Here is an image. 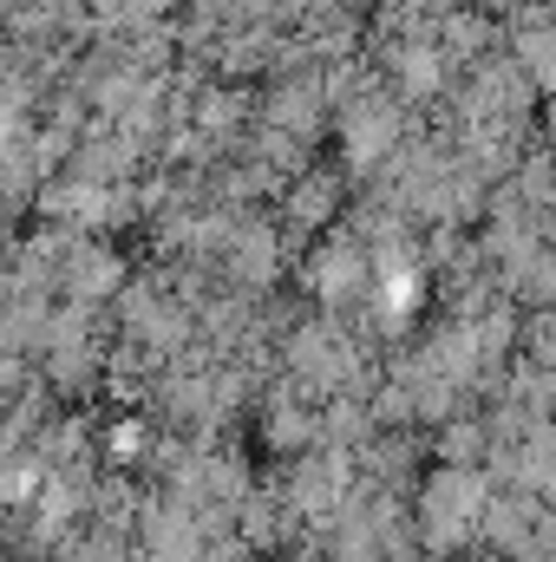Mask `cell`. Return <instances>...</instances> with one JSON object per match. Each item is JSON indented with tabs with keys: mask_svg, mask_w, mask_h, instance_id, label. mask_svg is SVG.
I'll return each instance as SVG.
<instances>
[{
	"mask_svg": "<svg viewBox=\"0 0 556 562\" xmlns=\"http://www.w3.org/2000/svg\"><path fill=\"white\" fill-rule=\"evenodd\" d=\"M485 504H491V477H485V471H452V464H438V471L425 477V491H419V530L413 537L432 557L465 550V543L478 537Z\"/></svg>",
	"mask_w": 556,
	"mask_h": 562,
	"instance_id": "1",
	"label": "cell"
},
{
	"mask_svg": "<svg viewBox=\"0 0 556 562\" xmlns=\"http://www.w3.org/2000/svg\"><path fill=\"white\" fill-rule=\"evenodd\" d=\"M341 144H347V170L354 177H374L407 144V112L387 92H360V99L341 105Z\"/></svg>",
	"mask_w": 556,
	"mask_h": 562,
	"instance_id": "2",
	"label": "cell"
},
{
	"mask_svg": "<svg viewBox=\"0 0 556 562\" xmlns=\"http://www.w3.org/2000/svg\"><path fill=\"white\" fill-rule=\"evenodd\" d=\"M321 125H327V99H321V72H281L276 86H269V99H263V125L256 132H281V138L308 144L321 138Z\"/></svg>",
	"mask_w": 556,
	"mask_h": 562,
	"instance_id": "3",
	"label": "cell"
},
{
	"mask_svg": "<svg viewBox=\"0 0 556 562\" xmlns=\"http://www.w3.org/2000/svg\"><path fill=\"white\" fill-rule=\"evenodd\" d=\"M308 281H314V294H321L327 307L360 301V288H367V249H360L354 236L321 243V249H314V262H308Z\"/></svg>",
	"mask_w": 556,
	"mask_h": 562,
	"instance_id": "4",
	"label": "cell"
},
{
	"mask_svg": "<svg viewBox=\"0 0 556 562\" xmlns=\"http://www.w3.org/2000/svg\"><path fill=\"white\" fill-rule=\"evenodd\" d=\"M445 86H452V66L432 53V40H407V46L393 53V92H387V99H393L400 112H407V105H432Z\"/></svg>",
	"mask_w": 556,
	"mask_h": 562,
	"instance_id": "5",
	"label": "cell"
},
{
	"mask_svg": "<svg viewBox=\"0 0 556 562\" xmlns=\"http://www.w3.org/2000/svg\"><path fill=\"white\" fill-rule=\"evenodd\" d=\"M223 269L236 281H249V288H269L281 269V236L269 223H243V229H230V243H223Z\"/></svg>",
	"mask_w": 556,
	"mask_h": 562,
	"instance_id": "6",
	"label": "cell"
},
{
	"mask_svg": "<svg viewBox=\"0 0 556 562\" xmlns=\"http://www.w3.org/2000/svg\"><path fill=\"white\" fill-rule=\"evenodd\" d=\"M334 210H341V177H327V170H301L294 190H288V223H294V229H327Z\"/></svg>",
	"mask_w": 556,
	"mask_h": 562,
	"instance_id": "7",
	"label": "cell"
},
{
	"mask_svg": "<svg viewBox=\"0 0 556 562\" xmlns=\"http://www.w3.org/2000/svg\"><path fill=\"white\" fill-rule=\"evenodd\" d=\"M485 458H491V431L478 419H445L438 425V464H452V471H485Z\"/></svg>",
	"mask_w": 556,
	"mask_h": 562,
	"instance_id": "8",
	"label": "cell"
},
{
	"mask_svg": "<svg viewBox=\"0 0 556 562\" xmlns=\"http://www.w3.org/2000/svg\"><path fill=\"white\" fill-rule=\"evenodd\" d=\"M269 445H276V451H294V458H308V451L321 445V419H314L308 406H294V400H276V413H269Z\"/></svg>",
	"mask_w": 556,
	"mask_h": 562,
	"instance_id": "9",
	"label": "cell"
},
{
	"mask_svg": "<svg viewBox=\"0 0 556 562\" xmlns=\"http://www.w3.org/2000/svg\"><path fill=\"white\" fill-rule=\"evenodd\" d=\"M46 380H53L59 393H92L99 353H92V347H46Z\"/></svg>",
	"mask_w": 556,
	"mask_h": 562,
	"instance_id": "10",
	"label": "cell"
},
{
	"mask_svg": "<svg viewBox=\"0 0 556 562\" xmlns=\"http://www.w3.org/2000/svg\"><path fill=\"white\" fill-rule=\"evenodd\" d=\"M40 484H46V464H40V458H13V464H0V504H33Z\"/></svg>",
	"mask_w": 556,
	"mask_h": 562,
	"instance_id": "11",
	"label": "cell"
},
{
	"mask_svg": "<svg viewBox=\"0 0 556 562\" xmlns=\"http://www.w3.org/2000/svg\"><path fill=\"white\" fill-rule=\"evenodd\" d=\"M112 438H119V458H132V451H144V425H119Z\"/></svg>",
	"mask_w": 556,
	"mask_h": 562,
	"instance_id": "12",
	"label": "cell"
}]
</instances>
